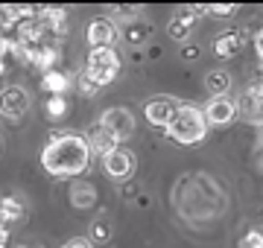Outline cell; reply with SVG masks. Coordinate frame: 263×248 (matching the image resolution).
Segmentation results:
<instances>
[{"label":"cell","mask_w":263,"mask_h":248,"mask_svg":"<svg viewBox=\"0 0 263 248\" xmlns=\"http://www.w3.org/2000/svg\"><path fill=\"white\" fill-rule=\"evenodd\" d=\"M91 163V149L85 134L67 132V134H53L47 140V146L41 149V167L50 175L59 178H76L82 175Z\"/></svg>","instance_id":"obj_1"},{"label":"cell","mask_w":263,"mask_h":248,"mask_svg":"<svg viewBox=\"0 0 263 248\" xmlns=\"http://www.w3.org/2000/svg\"><path fill=\"white\" fill-rule=\"evenodd\" d=\"M208 134V120L202 114V108L196 105H179L173 120L167 123V137L181 146H193L199 140H205Z\"/></svg>","instance_id":"obj_2"},{"label":"cell","mask_w":263,"mask_h":248,"mask_svg":"<svg viewBox=\"0 0 263 248\" xmlns=\"http://www.w3.org/2000/svg\"><path fill=\"white\" fill-rule=\"evenodd\" d=\"M120 73V56L114 53V47H105V50H91L88 56V65H85V76L91 79L97 88L108 85L114 76Z\"/></svg>","instance_id":"obj_3"},{"label":"cell","mask_w":263,"mask_h":248,"mask_svg":"<svg viewBox=\"0 0 263 248\" xmlns=\"http://www.w3.org/2000/svg\"><path fill=\"white\" fill-rule=\"evenodd\" d=\"M29 108V94L21 85H6L0 91V114L9 117V120H18V117L27 114Z\"/></svg>","instance_id":"obj_4"},{"label":"cell","mask_w":263,"mask_h":248,"mask_svg":"<svg viewBox=\"0 0 263 248\" xmlns=\"http://www.w3.org/2000/svg\"><path fill=\"white\" fill-rule=\"evenodd\" d=\"M85 140H88V149H91V155H100V158H108V155L117 149V137H114L108 129H105L103 123H94L88 132H85Z\"/></svg>","instance_id":"obj_5"},{"label":"cell","mask_w":263,"mask_h":248,"mask_svg":"<svg viewBox=\"0 0 263 248\" xmlns=\"http://www.w3.org/2000/svg\"><path fill=\"white\" fill-rule=\"evenodd\" d=\"M105 161V172L111 175V178H129L132 172H135V167H138V158H135V152L132 149H126V146H117L108 158H103Z\"/></svg>","instance_id":"obj_6"},{"label":"cell","mask_w":263,"mask_h":248,"mask_svg":"<svg viewBox=\"0 0 263 248\" xmlns=\"http://www.w3.org/2000/svg\"><path fill=\"white\" fill-rule=\"evenodd\" d=\"M100 123H103L105 129L117 137V143L126 140V137L135 132V117H132V111H126V108H108Z\"/></svg>","instance_id":"obj_7"},{"label":"cell","mask_w":263,"mask_h":248,"mask_svg":"<svg viewBox=\"0 0 263 248\" xmlns=\"http://www.w3.org/2000/svg\"><path fill=\"white\" fill-rule=\"evenodd\" d=\"M205 120L214 126H228L231 120L237 117V102L234 99H228V96H211L205 105Z\"/></svg>","instance_id":"obj_8"},{"label":"cell","mask_w":263,"mask_h":248,"mask_svg":"<svg viewBox=\"0 0 263 248\" xmlns=\"http://www.w3.org/2000/svg\"><path fill=\"white\" fill-rule=\"evenodd\" d=\"M114 38H117V27H114L111 18H94L91 20V27H88V44H91V50L111 47Z\"/></svg>","instance_id":"obj_9"},{"label":"cell","mask_w":263,"mask_h":248,"mask_svg":"<svg viewBox=\"0 0 263 248\" xmlns=\"http://www.w3.org/2000/svg\"><path fill=\"white\" fill-rule=\"evenodd\" d=\"M176 108H179V102H173V99H152V102H146V108H143V117H146L149 126H164V129H167V123L173 120V114H176Z\"/></svg>","instance_id":"obj_10"},{"label":"cell","mask_w":263,"mask_h":248,"mask_svg":"<svg viewBox=\"0 0 263 248\" xmlns=\"http://www.w3.org/2000/svg\"><path fill=\"white\" fill-rule=\"evenodd\" d=\"M243 44H246V32L243 29H231V32H222V35L214 38V53L219 58H231L243 50Z\"/></svg>","instance_id":"obj_11"},{"label":"cell","mask_w":263,"mask_h":248,"mask_svg":"<svg viewBox=\"0 0 263 248\" xmlns=\"http://www.w3.org/2000/svg\"><path fill=\"white\" fill-rule=\"evenodd\" d=\"M59 58H62L59 47H53V44H38V47L29 53V65L35 67V70H44V73H50V70H56Z\"/></svg>","instance_id":"obj_12"},{"label":"cell","mask_w":263,"mask_h":248,"mask_svg":"<svg viewBox=\"0 0 263 248\" xmlns=\"http://www.w3.org/2000/svg\"><path fill=\"white\" fill-rule=\"evenodd\" d=\"M149 35H152V29L146 27L143 20H132V24H126V29H123V38H126L129 47H146Z\"/></svg>","instance_id":"obj_13"},{"label":"cell","mask_w":263,"mask_h":248,"mask_svg":"<svg viewBox=\"0 0 263 248\" xmlns=\"http://www.w3.org/2000/svg\"><path fill=\"white\" fill-rule=\"evenodd\" d=\"M205 88H208V94L226 96L228 88H231V76H228L226 70H211V73L205 76Z\"/></svg>","instance_id":"obj_14"},{"label":"cell","mask_w":263,"mask_h":248,"mask_svg":"<svg viewBox=\"0 0 263 248\" xmlns=\"http://www.w3.org/2000/svg\"><path fill=\"white\" fill-rule=\"evenodd\" d=\"M67 85H70V82H67V76L62 70H50V73L41 76V88H44L50 96H62L67 91Z\"/></svg>","instance_id":"obj_15"},{"label":"cell","mask_w":263,"mask_h":248,"mask_svg":"<svg viewBox=\"0 0 263 248\" xmlns=\"http://www.w3.org/2000/svg\"><path fill=\"white\" fill-rule=\"evenodd\" d=\"M190 32H193V18H190V15H184V12H181V15H176V18L167 24V35H170V38H176V41H184Z\"/></svg>","instance_id":"obj_16"},{"label":"cell","mask_w":263,"mask_h":248,"mask_svg":"<svg viewBox=\"0 0 263 248\" xmlns=\"http://www.w3.org/2000/svg\"><path fill=\"white\" fill-rule=\"evenodd\" d=\"M0 216H3V222H18V219H24V204H21V199L3 196V199H0Z\"/></svg>","instance_id":"obj_17"},{"label":"cell","mask_w":263,"mask_h":248,"mask_svg":"<svg viewBox=\"0 0 263 248\" xmlns=\"http://www.w3.org/2000/svg\"><path fill=\"white\" fill-rule=\"evenodd\" d=\"M44 111H47L50 120H59V117H65L67 111V102H65V96H50L47 105H44Z\"/></svg>","instance_id":"obj_18"},{"label":"cell","mask_w":263,"mask_h":248,"mask_svg":"<svg viewBox=\"0 0 263 248\" xmlns=\"http://www.w3.org/2000/svg\"><path fill=\"white\" fill-rule=\"evenodd\" d=\"M70 199H73L76 208H79V204L85 208V204H91V201H94V190H91L88 184H76L73 193H70Z\"/></svg>","instance_id":"obj_19"},{"label":"cell","mask_w":263,"mask_h":248,"mask_svg":"<svg viewBox=\"0 0 263 248\" xmlns=\"http://www.w3.org/2000/svg\"><path fill=\"white\" fill-rule=\"evenodd\" d=\"M91 237H94L97 242H108V239H111V225L105 219H97L94 225H91Z\"/></svg>","instance_id":"obj_20"},{"label":"cell","mask_w":263,"mask_h":248,"mask_svg":"<svg viewBox=\"0 0 263 248\" xmlns=\"http://www.w3.org/2000/svg\"><path fill=\"white\" fill-rule=\"evenodd\" d=\"M111 15H117L126 24H132V20H138V15H141V6H111Z\"/></svg>","instance_id":"obj_21"},{"label":"cell","mask_w":263,"mask_h":248,"mask_svg":"<svg viewBox=\"0 0 263 248\" xmlns=\"http://www.w3.org/2000/svg\"><path fill=\"white\" fill-rule=\"evenodd\" d=\"M237 6L231 3H214V6H205V15H216V18H228V15H234Z\"/></svg>","instance_id":"obj_22"},{"label":"cell","mask_w":263,"mask_h":248,"mask_svg":"<svg viewBox=\"0 0 263 248\" xmlns=\"http://www.w3.org/2000/svg\"><path fill=\"white\" fill-rule=\"evenodd\" d=\"M240 248H263V231H249L240 242Z\"/></svg>","instance_id":"obj_23"},{"label":"cell","mask_w":263,"mask_h":248,"mask_svg":"<svg viewBox=\"0 0 263 248\" xmlns=\"http://www.w3.org/2000/svg\"><path fill=\"white\" fill-rule=\"evenodd\" d=\"M97 91H100V88H97L94 82H91V79L82 73V76H79V94H82V96H94Z\"/></svg>","instance_id":"obj_24"},{"label":"cell","mask_w":263,"mask_h":248,"mask_svg":"<svg viewBox=\"0 0 263 248\" xmlns=\"http://www.w3.org/2000/svg\"><path fill=\"white\" fill-rule=\"evenodd\" d=\"M62 248H94L91 245V239H85V237H73V239H67Z\"/></svg>","instance_id":"obj_25"},{"label":"cell","mask_w":263,"mask_h":248,"mask_svg":"<svg viewBox=\"0 0 263 248\" xmlns=\"http://www.w3.org/2000/svg\"><path fill=\"white\" fill-rule=\"evenodd\" d=\"M254 50H257V58L263 61V27L254 32Z\"/></svg>","instance_id":"obj_26"},{"label":"cell","mask_w":263,"mask_h":248,"mask_svg":"<svg viewBox=\"0 0 263 248\" xmlns=\"http://www.w3.org/2000/svg\"><path fill=\"white\" fill-rule=\"evenodd\" d=\"M0 248H9V231L0 228Z\"/></svg>","instance_id":"obj_27"},{"label":"cell","mask_w":263,"mask_h":248,"mask_svg":"<svg viewBox=\"0 0 263 248\" xmlns=\"http://www.w3.org/2000/svg\"><path fill=\"white\" fill-rule=\"evenodd\" d=\"M181 56H184V58H196L199 50H196V47H184V50H181Z\"/></svg>","instance_id":"obj_28"},{"label":"cell","mask_w":263,"mask_h":248,"mask_svg":"<svg viewBox=\"0 0 263 248\" xmlns=\"http://www.w3.org/2000/svg\"><path fill=\"white\" fill-rule=\"evenodd\" d=\"M3 70H6V61H3V58H0V76H3Z\"/></svg>","instance_id":"obj_29"},{"label":"cell","mask_w":263,"mask_h":248,"mask_svg":"<svg viewBox=\"0 0 263 248\" xmlns=\"http://www.w3.org/2000/svg\"><path fill=\"white\" fill-rule=\"evenodd\" d=\"M0 228H6V222H3V216H0Z\"/></svg>","instance_id":"obj_30"},{"label":"cell","mask_w":263,"mask_h":248,"mask_svg":"<svg viewBox=\"0 0 263 248\" xmlns=\"http://www.w3.org/2000/svg\"><path fill=\"white\" fill-rule=\"evenodd\" d=\"M260 129H263V126H260Z\"/></svg>","instance_id":"obj_31"}]
</instances>
